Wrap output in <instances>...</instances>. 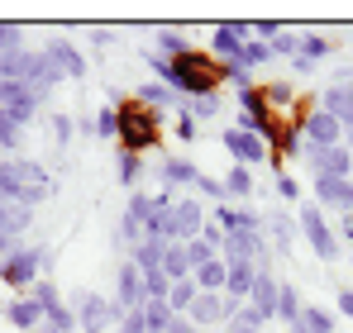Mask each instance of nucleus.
Returning a JSON list of instances; mask_svg holds the SVG:
<instances>
[{"label": "nucleus", "mask_w": 353, "mask_h": 333, "mask_svg": "<svg viewBox=\"0 0 353 333\" xmlns=\"http://www.w3.org/2000/svg\"><path fill=\"white\" fill-rule=\"evenodd\" d=\"M196 176H201V166L191 162V158H168L163 162V181L168 186H196Z\"/></svg>", "instance_id": "a878e982"}, {"label": "nucleus", "mask_w": 353, "mask_h": 333, "mask_svg": "<svg viewBox=\"0 0 353 333\" xmlns=\"http://www.w3.org/2000/svg\"><path fill=\"white\" fill-rule=\"evenodd\" d=\"M225 257H210L205 267H196L191 272V281H196V290H210V295H225Z\"/></svg>", "instance_id": "aec40b11"}, {"label": "nucleus", "mask_w": 353, "mask_h": 333, "mask_svg": "<svg viewBox=\"0 0 353 333\" xmlns=\"http://www.w3.org/2000/svg\"><path fill=\"white\" fill-rule=\"evenodd\" d=\"M268 48H272V57H296V48H301V34H287V29H282V34H277Z\"/></svg>", "instance_id": "c03bdc74"}, {"label": "nucleus", "mask_w": 353, "mask_h": 333, "mask_svg": "<svg viewBox=\"0 0 353 333\" xmlns=\"http://www.w3.org/2000/svg\"><path fill=\"white\" fill-rule=\"evenodd\" d=\"M168 333H201V329H196V324H191L186 314H172V324H168Z\"/></svg>", "instance_id": "864d4df0"}, {"label": "nucleus", "mask_w": 353, "mask_h": 333, "mask_svg": "<svg viewBox=\"0 0 353 333\" xmlns=\"http://www.w3.org/2000/svg\"><path fill=\"white\" fill-rule=\"evenodd\" d=\"M148 67L158 72V81L172 91L176 100H201V96H215L220 91V81H225V62H215L210 53H201V48H186L181 57H158L148 53Z\"/></svg>", "instance_id": "f257e3e1"}, {"label": "nucleus", "mask_w": 353, "mask_h": 333, "mask_svg": "<svg viewBox=\"0 0 353 333\" xmlns=\"http://www.w3.org/2000/svg\"><path fill=\"white\" fill-rule=\"evenodd\" d=\"M148 305V290H143V272L134 262H119V277H115V310L129 314V310H143Z\"/></svg>", "instance_id": "0eeeda50"}, {"label": "nucleus", "mask_w": 353, "mask_h": 333, "mask_svg": "<svg viewBox=\"0 0 353 333\" xmlns=\"http://www.w3.org/2000/svg\"><path fill=\"white\" fill-rule=\"evenodd\" d=\"M172 133L181 138V143H191V138H196V119H186V114H181V119L172 124Z\"/></svg>", "instance_id": "603ef678"}, {"label": "nucleus", "mask_w": 353, "mask_h": 333, "mask_svg": "<svg viewBox=\"0 0 353 333\" xmlns=\"http://www.w3.org/2000/svg\"><path fill=\"white\" fill-rule=\"evenodd\" d=\"M19 148H24V129L0 110V153H5V158H19Z\"/></svg>", "instance_id": "c756f323"}, {"label": "nucleus", "mask_w": 353, "mask_h": 333, "mask_svg": "<svg viewBox=\"0 0 353 333\" xmlns=\"http://www.w3.org/2000/svg\"><path fill=\"white\" fill-rule=\"evenodd\" d=\"M339 238H349V243H353V210L344 215V224H339Z\"/></svg>", "instance_id": "13d9d810"}, {"label": "nucleus", "mask_w": 353, "mask_h": 333, "mask_svg": "<svg viewBox=\"0 0 353 333\" xmlns=\"http://www.w3.org/2000/svg\"><path fill=\"white\" fill-rule=\"evenodd\" d=\"M5 319H10L14 329H34V333H39V324H43V310H39L34 300H10V305H5Z\"/></svg>", "instance_id": "4be33fe9"}, {"label": "nucleus", "mask_w": 353, "mask_h": 333, "mask_svg": "<svg viewBox=\"0 0 353 333\" xmlns=\"http://www.w3.org/2000/svg\"><path fill=\"white\" fill-rule=\"evenodd\" d=\"M29 300H34L39 310H48V305H58L62 295H58V286H53V281H34V286H29Z\"/></svg>", "instance_id": "79ce46f5"}, {"label": "nucleus", "mask_w": 353, "mask_h": 333, "mask_svg": "<svg viewBox=\"0 0 353 333\" xmlns=\"http://www.w3.org/2000/svg\"><path fill=\"white\" fill-rule=\"evenodd\" d=\"M263 228L272 233V243H277V253L287 257V253H292V233H296V224H292V219H282V215H277V219H263Z\"/></svg>", "instance_id": "72a5a7b5"}, {"label": "nucleus", "mask_w": 353, "mask_h": 333, "mask_svg": "<svg viewBox=\"0 0 353 333\" xmlns=\"http://www.w3.org/2000/svg\"><path fill=\"white\" fill-rule=\"evenodd\" d=\"M220 143L230 148V158H234V166L268 162V138H258V133H243V129H225V138H220Z\"/></svg>", "instance_id": "1a4fd4ad"}, {"label": "nucleus", "mask_w": 353, "mask_h": 333, "mask_svg": "<svg viewBox=\"0 0 353 333\" xmlns=\"http://www.w3.org/2000/svg\"><path fill=\"white\" fill-rule=\"evenodd\" d=\"M115 143H119V153L143 158L148 148L163 143V114L139 105V100H119L115 105Z\"/></svg>", "instance_id": "f03ea898"}, {"label": "nucleus", "mask_w": 353, "mask_h": 333, "mask_svg": "<svg viewBox=\"0 0 353 333\" xmlns=\"http://www.w3.org/2000/svg\"><path fill=\"white\" fill-rule=\"evenodd\" d=\"M148 205H153V195H143V191H134V195H129V210H124V215H129V219H139V224H143V215H148Z\"/></svg>", "instance_id": "de8ad7c7"}, {"label": "nucleus", "mask_w": 353, "mask_h": 333, "mask_svg": "<svg viewBox=\"0 0 353 333\" xmlns=\"http://www.w3.org/2000/svg\"><path fill=\"white\" fill-rule=\"evenodd\" d=\"M129 262H134L139 272H158V267H163V243H153V238H143L139 248H129Z\"/></svg>", "instance_id": "cd10ccee"}, {"label": "nucleus", "mask_w": 353, "mask_h": 333, "mask_svg": "<svg viewBox=\"0 0 353 333\" xmlns=\"http://www.w3.org/2000/svg\"><path fill=\"white\" fill-rule=\"evenodd\" d=\"M248 39H253V24H215V34H210V57H215V62H239V53H243Z\"/></svg>", "instance_id": "6e6552de"}, {"label": "nucleus", "mask_w": 353, "mask_h": 333, "mask_svg": "<svg viewBox=\"0 0 353 333\" xmlns=\"http://www.w3.org/2000/svg\"><path fill=\"white\" fill-rule=\"evenodd\" d=\"M91 133H96V138H105V143H115V105H101V110H96Z\"/></svg>", "instance_id": "e433bc0d"}, {"label": "nucleus", "mask_w": 353, "mask_h": 333, "mask_svg": "<svg viewBox=\"0 0 353 333\" xmlns=\"http://www.w3.org/2000/svg\"><path fill=\"white\" fill-rule=\"evenodd\" d=\"M67 305H72V314H77V329H81V333H105V329H110V324L119 319L115 300H105V295H96V290H77Z\"/></svg>", "instance_id": "20e7f679"}, {"label": "nucleus", "mask_w": 353, "mask_h": 333, "mask_svg": "<svg viewBox=\"0 0 353 333\" xmlns=\"http://www.w3.org/2000/svg\"><path fill=\"white\" fill-rule=\"evenodd\" d=\"M315 195H320V205H334V210H353V181L344 176H315Z\"/></svg>", "instance_id": "dca6fc26"}, {"label": "nucleus", "mask_w": 353, "mask_h": 333, "mask_svg": "<svg viewBox=\"0 0 353 333\" xmlns=\"http://www.w3.org/2000/svg\"><path fill=\"white\" fill-rule=\"evenodd\" d=\"M119 333H148V324H143V310H129V314H119Z\"/></svg>", "instance_id": "09e8293b"}, {"label": "nucleus", "mask_w": 353, "mask_h": 333, "mask_svg": "<svg viewBox=\"0 0 353 333\" xmlns=\"http://www.w3.org/2000/svg\"><path fill=\"white\" fill-rule=\"evenodd\" d=\"M201 228H205V210L196 200H176L172 205V238L168 243H191V238H201Z\"/></svg>", "instance_id": "f8f14e48"}, {"label": "nucleus", "mask_w": 353, "mask_h": 333, "mask_svg": "<svg viewBox=\"0 0 353 333\" xmlns=\"http://www.w3.org/2000/svg\"><path fill=\"white\" fill-rule=\"evenodd\" d=\"M143 290H148V300H168L172 281H168V272L158 267V272H143Z\"/></svg>", "instance_id": "ea45409f"}, {"label": "nucleus", "mask_w": 353, "mask_h": 333, "mask_svg": "<svg viewBox=\"0 0 353 333\" xmlns=\"http://www.w3.org/2000/svg\"><path fill=\"white\" fill-rule=\"evenodd\" d=\"M19 48H24V29L0 24V57H5V53H19Z\"/></svg>", "instance_id": "37998d69"}, {"label": "nucleus", "mask_w": 353, "mask_h": 333, "mask_svg": "<svg viewBox=\"0 0 353 333\" xmlns=\"http://www.w3.org/2000/svg\"><path fill=\"white\" fill-rule=\"evenodd\" d=\"M292 333H334V314L320 305H301V319L292 324Z\"/></svg>", "instance_id": "412c9836"}, {"label": "nucleus", "mask_w": 353, "mask_h": 333, "mask_svg": "<svg viewBox=\"0 0 353 333\" xmlns=\"http://www.w3.org/2000/svg\"><path fill=\"white\" fill-rule=\"evenodd\" d=\"M143 324H148V333H168V324H172L168 300H148V305H143Z\"/></svg>", "instance_id": "473e14b6"}, {"label": "nucleus", "mask_w": 353, "mask_h": 333, "mask_svg": "<svg viewBox=\"0 0 353 333\" xmlns=\"http://www.w3.org/2000/svg\"><path fill=\"white\" fill-rule=\"evenodd\" d=\"M339 314H349V319H353V290H339Z\"/></svg>", "instance_id": "4d7b16f0"}, {"label": "nucleus", "mask_w": 353, "mask_h": 333, "mask_svg": "<svg viewBox=\"0 0 353 333\" xmlns=\"http://www.w3.org/2000/svg\"><path fill=\"white\" fill-rule=\"evenodd\" d=\"M210 257H220V253H210L201 238H191V243H186V262H191V272H196V267H205Z\"/></svg>", "instance_id": "a18cd8bd"}, {"label": "nucleus", "mask_w": 353, "mask_h": 333, "mask_svg": "<svg viewBox=\"0 0 353 333\" xmlns=\"http://www.w3.org/2000/svg\"><path fill=\"white\" fill-rule=\"evenodd\" d=\"M186 48H191V43H186L181 34H172V29H163V34H158V57H168V62H172V57H181Z\"/></svg>", "instance_id": "58836bf2"}, {"label": "nucleus", "mask_w": 353, "mask_h": 333, "mask_svg": "<svg viewBox=\"0 0 353 333\" xmlns=\"http://www.w3.org/2000/svg\"><path fill=\"white\" fill-rule=\"evenodd\" d=\"M172 191H163V195H153V205H148V215H143V238H153V243H168L172 238Z\"/></svg>", "instance_id": "9b49d317"}, {"label": "nucleus", "mask_w": 353, "mask_h": 333, "mask_svg": "<svg viewBox=\"0 0 353 333\" xmlns=\"http://www.w3.org/2000/svg\"><path fill=\"white\" fill-rule=\"evenodd\" d=\"M196 295H201V290H196V281H191V277H186V281H172V290H168V310H172V314H186Z\"/></svg>", "instance_id": "7c9ffc66"}, {"label": "nucleus", "mask_w": 353, "mask_h": 333, "mask_svg": "<svg viewBox=\"0 0 353 333\" xmlns=\"http://www.w3.org/2000/svg\"><path fill=\"white\" fill-rule=\"evenodd\" d=\"M19 191H24L19 162L14 158H0V205H19Z\"/></svg>", "instance_id": "5701e85b"}, {"label": "nucleus", "mask_w": 353, "mask_h": 333, "mask_svg": "<svg viewBox=\"0 0 353 333\" xmlns=\"http://www.w3.org/2000/svg\"><path fill=\"white\" fill-rule=\"evenodd\" d=\"M139 105H148V110H176L181 100H176L172 91L163 86V81H148V86H139V96H134Z\"/></svg>", "instance_id": "b1692460"}, {"label": "nucleus", "mask_w": 353, "mask_h": 333, "mask_svg": "<svg viewBox=\"0 0 353 333\" xmlns=\"http://www.w3.org/2000/svg\"><path fill=\"white\" fill-rule=\"evenodd\" d=\"M43 324H48V329H58V333H72V329H77V314H72V305H67V300H58V305H48V310H43Z\"/></svg>", "instance_id": "2f4dec72"}, {"label": "nucleus", "mask_w": 353, "mask_h": 333, "mask_svg": "<svg viewBox=\"0 0 353 333\" xmlns=\"http://www.w3.org/2000/svg\"><path fill=\"white\" fill-rule=\"evenodd\" d=\"M163 272H168V281H186V277H191L186 243H163Z\"/></svg>", "instance_id": "393cba45"}, {"label": "nucleus", "mask_w": 353, "mask_h": 333, "mask_svg": "<svg viewBox=\"0 0 353 333\" xmlns=\"http://www.w3.org/2000/svg\"><path fill=\"white\" fill-rule=\"evenodd\" d=\"M310 153V166H315V176H344L349 181L353 171V153L344 143H334V148H305Z\"/></svg>", "instance_id": "ddd939ff"}, {"label": "nucleus", "mask_w": 353, "mask_h": 333, "mask_svg": "<svg viewBox=\"0 0 353 333\" xmlns=\"http://www.w3.org/2000/svg\"><path fill=\"white\" fill-rule=\"evenodd\" d=\"M72 133H77V124H72L67 114H53V138H58V143H72Z\"/></svg>", "instance_id": "3c124183"}, {"label": "nucleus", "mask_w": 353, "mask_h": 333, "mask_svg": "<svg viewBox=\"0 0 353 333\" xmlns=\"http://www.w3.org/2000/svg\"><path fill=\"white\" fill-rule=\"evenodd\" d=\"M196 191L205 195V200H215V205H230V195H225V181H215V176H196Z\"/></svg>", "instance_id": "a19ab883"}, {"label": "nucleus", "mask_w": 353, "mask_h": 333, "mask_svg": "<svg viewBox=\"0 0 353 333\" xmlns=\"http://www.w3.org/2000/svg\"><path fill=\"white\" fill-rule=\"evenodd\" d=\"M243 305H253L268 324L277 319V277L268 272V267H258V277H253V290H248V300Z\"/></svg>", "instance_id": "2eb2a0df"}, {"label": "nucleus", "mask_w": 353, "mask_h": 333, "mask_svg": "<svg viewBox=\"0 0 353 333\" xmlns=\"http://www.w3.org/2000/svg\"><path fill=\"white\" fill-rule=\"evenodd\" d=\"M263 62H272V48H268V43H258V39H248V43H243V53H239V67H243V72H253V67H263Z\"/></svg>", "instance_id": "c9c22d12"}, {"label": "nucleus", "mask_w": 353, "mask_h": 333, "mask_svg": "<svg viewBox=\"0 0 353 333\" xmlns=\"http://www.w3.org/2000/svg\"><path fill=\"white\" fill-rule=\"evenodd\" d=\"M330 39L325 34H301V48H296V57H292V72H310L315 62H325L330 57Z\"/></svg>", "instance_id": "a211bd4d"}, {"label": "nucleus", "mask_w": 353, "mask_h": 333, "mask_svg": "<svg viewBox=\"0 0 353 333\" xmlns=\"http://www.w3.org/2000/svg\"><path fill=\"white\" fill-rule=\"evenodd\" d=\"M0 319H5V305H0Z\"/></svg>", "instance_id": "bf43d9fd"}, {"label": "nucleus", "mask_w": 353, "mask_h": 333, "mask_svg": "<svg viewBox=\"0 0 353 333\" xmlns=\"http://www.w3.org/2000/svg\"><path fill=\"white\" fill-rule=\"evenodd\" d=\"M263 324H268V319H263L253 305H243L234 319H230V329H225V333H263Z\"/></svg>", "instance_id": "f704fd0d"}, {"label": "nucleus", "mask_w": 353, "mask_h": 333, "mask_svg": "<svg viewBox=\"0 0 353 333\" xmlns=\"http://www.w3.org/2000/svg\"><path fill=\"white\" fill-rule=\"evenodd\" d=\"M296 228L305 233V243H310V253H315L320 262H334V257H339V233L325 224L320 205H301V210H296Z\"/></svg>", "instance_id": "7ed1b4c3"}, {"label": "nucleus", "mask_w": 353, "mask_h": 333, "mask_svg": "<svg viewBox=\"0 0 353 333\" xmlns=\"http://www.w3.org/2000/svg\"><path fill=\"white\" fill-rule=\"evenodd\" d=\"M115 171H119V186H134V181H139V171H143V158L119 153V158H115Z\"/></svg>", "instance_id": "4c0bfd02"}, {"label": "nucleus", "mask_w": 353, "mask_h": 333, "mask_svg": "<svg viewBox=\"0 0 353 333\" xmlns=\"http://www.w3.org/2000/svg\"><path fill=\"white\" fill-rule=\"evenodd\" d=\"M320 110H325V114H334V119L344 124V133H349V129H353V86H349V81H334V86L325 91Z\"/></svg>", "instance_id": "f3484780"}, {"label": "nucleus", "mask_w": 353, "mask_h": 333, "mask_svg": "<svg viewBox=\"0 0 353 333\" xmlns=\"http://www.w3.org/2000/svg\"><path fill=\"white\" fill-rule=\"evenodd\" d=\"M43 267H48V248H14L10 257H0V281L14 290H29Z\"/></svg>", "instance_id": "39448f33"}, {"label": "nucleus", "mask_w": 353, "mask_h": 333, "mask_svg": "<svg viewBox=\"0 0 353 333\" xmlns=\"http://www.w3.org/2000/svg\"><path fill=\"white\" fill-rule=\"evenodd\" d=\"M225 195H230V205H248V195H253V171L248 166H230V176H225Z\"/></svg>", "instance_id": "bb28decb"}, {"label": "nucleus", "mask_w": 353, "mask_h": 333, "mask_svg": "<svg viewBox=\"0 0 353 333\" xmlns=\"http://www.w3.org/2000/svg\"><path fill=\"white\" fill-rule=\"evenodd\" d=\"M301 133L310 138V148H334V143H344V124H339L334 114H325V110H310V114H305Z\"/></svg>", "instance_id": "9d476101"}, {"label": "nucleus", "mask_w": 353, "mask_h": 333, "mask_svg": "<svg viewBox=\"0 0 353 333\" xmlns=\"http://www.w3.org/2000/svg\"><path fill=\"white\" fill-rule=\"evenodd\" d=\"M43 57L62 72V81H81V76H86V57H81V48H77L72 39H62V34H53V39L43 43Z\"/></svg>", "instance_id": "423d86ee"}, {"label": "nucleus", "mask_w": 353, "mask_h": 333, "mask_svg": "<svg viewBox=\"0 0 353 333\" xmlns=\"http://www.w3.org/2000/svg\"><path fill=\"white\" fill-rule=\"evenodd\" d=\"M91 43L105 48V43H115V34H110V29H91Z\"/></svg>", "instance_id": "6e6d98bb"}, {"label": "nucleus", "mask_w": 353, "mask_h": 333, "mask_svg": "<svg viewBox=\"0 0 353 333\" xmlns=\"http://www.w3.org/2000/svg\"><path fill=\"white\" fill-rule=\"evenodd\" d=\"M215 224L225 233H263V215L253 205H215Z\"/></svg>", "instance_id": "4468645a"}, {"label": "nucleus", "mask_w": 353, "mask_h": 333, "mask_svg": "<svg viewBox=\"0 0 353 333\" xmlns=\"http://www.w3.org/2000/svg\"><path fill=\"white\" fill-rule=\"evenodd\" d=\"M296 191H301V186H296L292 176H277V195H282V200H296Z\"/></svg>", "instance_id": "5fc2aeb1"}, {"label": "nucleus", "mask_w": 353, "mask_h": 333, "mask_svg": "<svg viewBox=\"0 0 353 333\" xmlns=\"http://www.w3.org/2000/svg\"><path fill=\"white\" fill-rule=\"evenodd\" d=\"M201 243H205L210 253H220V248H225V228H220V224H205V228H201Z\"/></svg>", "instance_id": "8fccbe9b"}, {"label": "nucleus", "mask_w": 353, "mask_h": 333, "mask_svg": "<svg viewBox=\"0 0 353 333\" xmlns=\"http://www.w3.org/2000/svg\"><path fill=\"white\" fill-rule=\"evenodd\" d=\"M119 238H124L129 248H139V243H143V224H139V219H129V215H124V219H119Z\"/></svg>", "instance_id": "49530a36"}, {"label": "nucleus", "mask_w": 353, "mask_h": 333, "mask_svg": "<svg viewBox=\"0 0 353 333\" xmlns=\"http://www.w3.org/2000/svg\"><path fill=\"white\" fill-rule=\"evenodd\" d=\"M225 267H230V272H225V295L243 305V300H248V290H253L258 267H253V262H225Z\"/></svg>", "instance_id": "6ab92c4d"}, {"label": "nucleus", "mask_w": 353, "mask_h": 333, "mask_svg": "<svg viewBox=\"0 0 353 333\" xmlns=\"http://www.w3.org/2000/svg\"><path fill=\"white\" fill-rule=\"evenodd\" d=\"M277 319H282L287 329H292L296 319H301V295H296L292 281H282V286H277Z\"/></svg>", "instance_id": "c85d7f7f"}]
</instances>
